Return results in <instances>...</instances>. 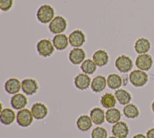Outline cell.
Instances as JSON below:
<instances>
[{
	"mask_svg": "<svg viewBox=\"0 0 154 138\" xmlns=\"http://www.w3.org/2000/svg\"><path fill=\"white\" fill-rule=\"evenodd\" d=\"M68 37L69 44L74 48L81 47L86 41V37L84 33L79 29L72 31Z\"/></svg>",
	"mask_w": 154,
	"mask_h": 138,
	"instance_id": "cell-7",
	"label": "cell"
},
{
	"mask_svg": "<svg viewBox=\"0 0 154 138\" xmlns=\"http://www.w3.org/2000/svg\"><path fill=\"white\" fill-rule=\"evenodd\" d=\"M107 85L111 90L119 89L123 84L122 77L116 73H112L108 76L106 78Z\"/></svg>",
	"mask_w": 154,
	"mask_h": 138,
	"instance_id": "cell-24",
	"label": "cell"
},
{
	"mask_svg": "<svg viewBox=\"0 0 154 138\" xmlns=\"http://www.w3.org/2000/svg\"><path fill=\"white\" fill-rule=\"evenodd\" d=\"M106 85V77L103 75H97L91 80L90 87L93 92L100 93L105 89Z\"/></svg>",
	"mask_w": 154,
	"mask_h": 138,
	"instance_id": "cell-16",
	"label": "cell"
},
{
	"mask_svg": "<svg viewBox=\"0 0 154 138\" xmlns=\"http://www.w3.org/2000/svg\"><path fill=\"white\" fill-rule=\"evenodd\" d=\"M36 48L39 55L44 58L51 56L55 50L53 43L48 39L40 40L36 45Z\"/></svg>",
	"mask_w": 154,
	"mask_h": 138,
	"instance_id": "cell-3",
	"label": "cell"
},
{
	"mask_svg": "<svg viewBox=\"0 0 154 138\" xmlns=\"http://www.w3.org/2000/svg\"><path fill=\"white\" fill-rule=\"evenodd\" d=\"M21 83L23 92L28 96L34 94L38 90V83L34 79L26 78L23 79Z\"/></svg>",
	"mask_w": 154,
	"mask_h": 138,
	"instance_id": "cell-9",
	"label": "cell"
},
{
	"mask_svg": "<svg viewBox=\"0 0 154 138\" xmlns=\"http://www.w3.org/2000/svg\"><path fill=\"white\" fill-rule=\"evenodd\" d=\"M113 136L119 138H126L129 132V127L127 123L123 121H119L114 123L111 129Z\"/></svg>",
	"mask_w": 154,
	"mask_h": 138,
	"instance_id": "cell-10",
	"label": "cell"
},
{
	"mask_svg": "<svg viewBox=\"0 0 154 138\" xmlns=\"http://www.w3.org/2000/svg\"><path fill=\"white\" fill-rule=\"evenodd\" d=\"M129 79L131 84L135 87L144 86L148 81L147 74L141 70H134L129 75Z\"/></svg>",
	"mask_w": 154,
	"mask_h": 138,
	"instance_id": "cell-2",
	"label": "cell"
},
{
	"mask_svg": "<svg viewBox=\"0 0 154 138\" xmlns=\"http://www.w3.org/2000/svg\"><path fill=\"white\" fill-rule=\"evenodd\" d=\"M125 116L128 119H134L138 116L139 110L134 104H128L125 106L123 110Z\"/></svg>",
	"mask_w": 154,
	"mask_h": 138,
	"instance_id": "cell-28",
	"label": "cell"
},
{
	"mask_svg": "<svg viewBox=\"0 0 154 138\" xmlns=\"http://www.w3.org/2000/svg\"><path fill=\"white\" fill-rule=\"evenodd\" d=\"M152 111L154 112V100H153V102H152Z\"/></svg>",
	"mask_w": 154,
	"mask_h": 138,
	"instance_id": "cell-33",
	"label": "cell"
},
{
	"mask_svg": "<svg viewBox=\"0 0 154 138\" xmlns=\"http://www.w3.org/2000/svg\"><path fill=\"white\" fill-rule=\"evenodd\" d=\"M93 60L97 66L102 67L108 64L109 56L105 50L100 49L94 53L93 55Z\"/></svg>",
	"mask_w": 154,
	"mask_h": 138,
	"instance_id": "cell-18",
	"label": "cell"
},
{
	"mask_svg": "<svg viewBox=\"0 0 154 138\" xmlns=\"http://www.w3.org/2000/svg\"><path fill=\"white\" fill-rule=\"evenodd\" d=\"M91 80L88 74L84 73H79L74 78L75 85L80 90H84L88 88L91 85Z\"/></svg>",
	"mask_w": 154,
	"mask_h": 138,
	"instance_id": "cell-12",
	"label": "cell"
},
{
	"mask_svg": "<svg viewBox=\"0 0 154 138\" xmlns=\"http://www.w3.org/2000/svg\"><path fill=\"white\" fill-rule=\"evenodd\" d=\"M91 138H107V130L101 126H97L94 128L91 133Z\"/></svg>",
	"mask_w": 154,
	"mask_h": 138,
	"instance_id": "cell-29",
	"label": "cell"
},
{
	"mask_svg": "<svg viewBox=\"0 0 154 138\" xmlns=\"http://www.w3.org/2000/svg\"><path fill=\"white\" fill-rule=\"evenodd\" d=\"M28 104V99L26 96L22 93H17L14 94L10 100L11 107L17 110L25 108Z\"/></svg>",
	"mask_w": 154,
	"mask_h": 138,
	"instance_id": "cell-15",
	"label": "cell"
},
{
	"mask_svg": "<svg viewBox=\"0 0 154 138\" xmlns=\"http://www.w3.org/2000/svg\"><path fill=\"white\" fill-rule=\"evenodd\" d=\"M86 54L85 51L80 47H75L69 53V59L71 63L74 65L82 64L85 60Z\"/></svg>",
	"mask_w": 154,
	"mask_h": 138,
	"instance_id": "cell-11",
	"label": "cell"
},
{
	"mask_svg": "<svg viewBox=\"0 0 154 138\" xmlns=\"http://www.w3.org/2000/svg\"><path fill=\"white\" fill-rule=\"evenodd\" d=\"M116 100L114 94L111 93H106L101 96L100 102L103 107L109 109L114 107L116 104Z\"/></svg>",
	"mask_w": 154,
	"mask_h": 138,
	"instance_id": "cell-26",
	"label": "cell"
},
{
	"mask_svg": "<svg viewBox=\"0 0 154 138\" xmlns=\"http://www.w3.org/2000/svg\"><path fill=\"white\" fill-rule=\"evenodd\" d=\"M132 138H147L146 136H145L144 134L139 133V134H137L135 135H134L133 136Z\"/></svg>",
	"mask_w": 154,
	"mask_h": 138,
	"instance_id": "cell-32",
	"label": "cell"
},
{
	"mask_svg": "<svg viewBox=\"0 0 154 138\" xmlns=\"http://www.w3.org/2000/svg\"><path fill=\"white\" fill-rule=\"evenodd\" d=\"M90 116L96 125H102L105 120V113L99 107H94L90 110Z\"/></svg>",
	"mask_w": 154,
	"mask_h": 138,
	"instance_id": "cell-20",
	"label": "cell"
},
{
	"mask_svg": "<svg viewBox=\"0 0 154 138\" xmlns=\"http://www.w3.org/2000/svg\"><path fill=\"white\" fill-rule=\"evenodd\" d=\"M31 113L34 119L41 120L46 117L48 114V109L45 104L41 102H36L32 105L31 108Z\"/></svg>",
	"mask_w": 154,
	"mask_h": 138,
	"instance_id": "cell-13",
	"label": "cell"
},
{
	"mask_svg": "<svg viewBox=\"0 0 154 138\" xmlns=\"http://www.w3.org/2000/svg\"><path fill=\"white\" fill-rule=\"evenodd\" d=\"M114 96L119 103L122 105L128 104L132 99L131 93L123 88H119L114 92Z\"/></svg>",
	"mask_w": 154,
	"mask_h": 138,
	"instance_id": "cell-23",
	"label": "cell"
},
{
	"mask_svg": "<svg viewBox=\"0 0 154 138\" xmlns=\"http://www.w3.org/2000/svg\"><path fill=\"white\" fill-rule=\"evenodd\" d=\"M150 42L145 38L138 39L134 44V49L135 51L141 54L148 52L150 48Z\"/></svg>",
	"mask_w": 154,
	"mask_h": 138,
	"instance_id": "cell-22",
	"label": "cell"
},
{
	"mask_svg": "<svg viewBox=\"0 0 154 138\" xmlns=\"http://www.w3.org/2000/svg\"><path fill=\"white\" fill-rule=\"evenodd\" d=\"M93 123L90 116L87 114H82L76 120V126L79 130L82 131H87L92 127Z\"/></svg>",
	"mask_w": 154,
	"mask_h": 138,
	"instance_id": "cell-21",
	"label": "cell"
},
{
	"mask_svg": "<svg viewBox=\"0 0 154 138\" xmlns=\"http://www.w3.org/2000/svg\"><path fill=\"white\" fill-rule=\"evenodd\" d=\"M80 68L84 73L92 74L96 71L97 65L93 59H87L81 64Z\"/></svg>",
	"mask_w": 154,
	"mask_h": 138,
	"instance_id": "cell-27",
	"label": "cell"
},
{
	"mask_svg": "<svg viewBox=\"0 0 154 138\" xmlns=\"http://www.w3.org/2000/svg\"><path fill=\"white\" fill-rule=\"evenodd\" d=\"M54 8L50 5H41L37 12V18L42 24H48L55 18Z\"/></svg>",
	"mask_w": 154,
	"mask_h": 138,
	"instance_id": "cell-1",
	"label": "cell"
},
{
	"mask_svg": "<svg viewBox=\"0 0 154 138\" xmlns=\"http://www.w3.org/2000/svg\"><path fill=\"white\" fill-rule=\"evenodd\" d=\"M13 4V0H0V8L3 12L10 10Z\"/></svg>",
	"mask_w": 154,
	"mask_h": 138,
	"instance_id": "cell-30",
	"label": "cell"
},
{
	"mask_svg": "<svg viewBox=\"0 0 154 138\" xmlns=\"http://www.w3.org/2000/svg\"><path fill=\"white\" fill-rule=\"evenodd\" d=\"M4 88L8 94H15L22 89V83L18 79L11 77L6 80L4 84Z\"/></svg>",
	"mask_w": 154,
	"mask_h": 138,
	"instance_id": "cell-14",
	"label": "cell"
},
{
	"mask_svg": "<svg viewBox=\"0 0 154 138\" xmlns=\"http://www.w3.org/2000/svg\"><path fill=\"white\" fill-rule=\"evenodd\" d=\"M34 117L31 111L28 108L20 110L16 114V121L17 124L22 127H28L33 122Z\"/></svg>",
	"mask_w": 154,
	"mask_h": 138,
	"instance_id": "cell-5",
	"label": "cell"
},
{
	"mask_svg": "<svg viewBox=\"0 0 154 138\" xmlns=\"http://www.w3.org/2000/svg\"><path fill=\"white\" fill-rule=\"evenodd\" d=\"M147 138H154V128L149 129L146 132Z\"/></svg>",
	"mask_w": 154,
	"mask_h": 138,
	"instance_id": "cell-31",
	"label": "cell"
},
{
	"mask_svg": "<svg viewBox=\"0 0 154 138\" xmlns=\"http://www.w3.org/2000/svg\"><path fill=\"white\" fill-rule=\"evenodd\" d=\"M153 59L152 56L147 53L138 55L135 60V65L143 71H148L152 66Z\"/></svg>",
	"mask_w": 154,
	"mask_h": 138,
	"instance_id": "cell-8",
	"label": "cell"
},
{
	"mask_svg": "<svg viewBox=\"0 0 154 138\" xmlns=\"http://www.w3.org/2000/svg\"><path fill=\"white\" fill-rule=\"evenodd\" d=\"M115 67L120 73H125L132 70L133 62L129 56L122 54L116 58L115 61Z\"/></svg>",
	"mask_w": 154,
	"mask_h": 138,
	"instance_id": "cell-6",
	"label": "cell"
},
{
	"mask_svg": "<svg viewBox=\"0 0 154 138\" xmlns=\"http://www.w3.org/2000/svg\"><path fill=\"white\" fill-rule=\"evenodd\" d=\"M16 119V115L14 110L9 108H5L1 111L0 120L5 125L11 124Z\"/></svg>",
	"mask_w": 154,
	"mask_h": 138,
	"instance_id": "cell-19",
	"label": "cell"
},
{
	"mask_svg": "<svg viewBox=\"0 0 154 138\" xmlns=\"http://www.w3.org/2000/svg\"><path fill=\"white\" fill-rule=\"evenodd\" d=\"M67 27L66 19L62 16H55L49 24V30L55 34L63 33Z\"/></svg>",
	"mask_w": 154,
	"mask_h": 138,
	"instance_id": "cell-4",
	"label": "cell"
},
{
	"mask_svg": "<svg viewBox=\"0 0 154 138\" xmlns=\"http://www.w3.org/2000/svg\"><path fill=\"white\" fill-rule=\"evenodd\" d=\"M108 138H119V137H116V136H109Z\"/></svg>",
	"mask_w": 154,
	"mask_h": 138,
	"instance_id": "cell-34",
	"label": "cell"
},
{
	"mask_svg": "<svg viewBox=\"0 0 154 138\" xmlns=\"http://www.w3.org/2000/svg\"><path fill=\"white\" fill-rule=\"evenodd\" d=\"M52 43L57 50H64L69 45V37L64 33L55 34L53 38Z\"/></svg>",
	"mask_w": 154,
	"mask_h": 138,
	"instance_id": "cell-17",
	"label": "cell"
},
{
	"mask_svg": "<svg viewBox=\"0 0 154 138\" xmlns=\"http://www.w3.org/2000/svg\"><path fill=\"white\" fill-rule=\"evenodd\" d=\"M122 117L120 111L117 108H111L105 113V119L109 123H116L120 120Z\"/></svg>",
	"mask_w": 154,
	"mask_h": 138,
	"instance_id": "cell-25",
	"label": "cell"
}]
</instances>
